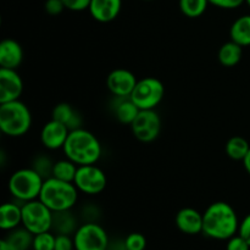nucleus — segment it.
<instances>
[{
	"label": "nucleus",
	"instance_id": "nucleus-1",
	"mask_svg": "<svg viewBox=\"0 0 250 250\" xmlns=\"http://www.w3.org/2000/svg\"><path fill=\"white\" fill-rule=\"evenodd\" d=\"M239 220L229 203L215 202L203 214V233L217 241H229L238 233Z\"/></svg>",
	"mask_w": 250,
	"mask_h": 250
},
{
	"label": "nucleus",
	"instance_id": "nucleus-2",
	"mask_svg": "<svg viewBox=\"0 0 250 250\" xmlns=\"http://www.w3.org/2000/svg\"><path fill=\"white\" fill-rule=\"evenodd\" d=\"M62 150L66 158L77 166L93 165L102 156V144L92 132L77 128L70 132Z\"/></svg>",
	"mask_w": 250,
	"mask_h": 250
},
{
	"label": "nucleus",
	"instance_id": "nucleus-3",
	"mask_svg": "<svg viewBox=\"0 0 250 250\" xmlns=\"http://www.w3.org/2000/svg\"><path fill=\"white\" fill-rule=\"evenodd\" d=\"M77 187L73 182H65L58 178L44 180L38 199L43 202L51 211L71 210L78 200Z\"/></svg>",
	"mask_w": 250,
	"mask_h": 250
},
{
	"label": "nucleus",
	"instance_id": "nucleus-4",
	"mask_svg": "<svg viewBox=\"0 0 250 250\" xmlns=\"http://www.w3.org/2000/svg\"><path fill=\"white\" fill-rule=\"evenodd\" d=\"M31 126V110L24 103L19 99L0 104V129L5 136H24Z\"/></svg>",
	"mask_w": 250,
	"mask_h": 250
},
{
	"label": "nucleus",
	"instance_id": "nucleus-5",
	"mask_svg": "<svg viewBox=\"0 0 250 250\" xmlns=\"http://www.w3.org/2000/svg\"><path fill=\"white\" fill-rule=\"evenodd\" d=\"M44 178L32 167L20 168L9 178V192L20 203H27L39 198Z\"/></svg>",
	"mask_w": 250,
	"mask_h": 250
},
{
	"label": "nucleus",
	"instance_id": "nucleus-6",
	"mask_svg": "<svg viewBox=\"0 0 250 250\" xmlns=\"http://www.w3.org/2000/svg\"><path fill=\"white\" fill-rule=\"evenodd\" d=\"M165 97V85L155 77L138 80L133 92L129 95L132 102L141 110H155Z\"/></svg>",
	"mask_w": 250,
	"mask_h": 250
},
{
	"label": "nucleus",
	"instance_id": "nucleus-7",
	"mask_svg": "<svg viewBox=\"0 0 250 250\" xmlns=\"http://www.w3.org/2000/svg\"><path fill=\"white\" fill-rule=\"evenodd\" d=\"M53 211L39 199L22 204V226L31 233L39 234L51 231Z\"/></svg>",
	"mask_w": 250,
	"mask_h": 250
},
{
	"label": "nucleus",
	"instance_id": "nucleus-8",
	"mask_svg": "<svg viewBox=\"0 0 250 250\" xmlns=\"http://www.w3.org/2000/svg\"><path fill=\"white\" fill-rule=\"evenodd\" d=\"M76 250H109L110 239L106 231L97 222L81 225L73 234Z\"/></svg>",
	"mask_w": 250,
	"mask_h": 250
},
{
	"label": "nucleus",
	"instance_id": "nucleus-9",
	"mask_svg": "<svg viewBox=\"0 0 250 250\" xmlns=\"http://www.w3.org/2000/svg\"><path fill=\"white\" fill-rule=\"evenodd\" d=\"M73 183L81 193L87 195H98L106 188L107 178L104 171L93 164L78 166Z\"/></svg>",
	"mask_w": 250,
	"mask_h": 250
},
{
	"label": "nucleus",
	"instance_id": "nucleus-10",
	"mask_svg": "<svg viewBox=\"0 0 250 250\" xmlns=\"http://www.w3.org/2000/svg\"><path fill=\"white\" fill-rule=\"evenodd\" d=\"M132 134L142 143H151L161 132L160 115L155 110H141L131 125Z\"/></svg>",
	"mask_w": 250,
	"mask_h": 250
},
{
	"label": "nucleus",
	"instance_id": "nucleus-11",
	"mask_svg": "<svg viewBox=\"0 0 250 250\" xmlns=\"http://www.w3.org/2000/svg\"><path fill=\"white\" fill-rule=\"evenodd\" d=\"M137 77L126 68H116L107 75L106 87L114 97H129L136 87Z\"/></svg>",
	"mask_w": 250,
	"mask_h": 250
},
{
	"label": "nucleus",
	"instance_id": "nucleus-12",
	"mask_svg": "<svg viewBox=\"0 0 250 250\" xmlns=\"http://www.w3.org/2000/svg\"><path fill=\"white\" fill-rule=\"evenodd\" d=\"M23 92V81L16 70L0 68V104L19 100Z\"/></svg>",
	"mask_w": 250,
	"mask_h": 250
},
{
	"label": "nucleus",
	"instance_id": "nucleus-13",
	"mask_svg": "<svg viewBox=\"0 0 250 250\" xmlns=\"http://www.w3.org/2000/svg\"><path fill=\"white\" fill-rule=\"evenodd\" d=\"M70 132L71 131L65 125L51 119L42 128L41 142L44 148L49 149V150L62 149Z\"/></svg>",
	"mask_w": 250,
	"mask_h": 250
},
{
	"label": "nucleus",
	"instance_id": "nucleus-14",
	"mask_svg": "<svg viewBox=\"0 0 250 250\" xmlns=\"http://www.w3.org/2000/svg\"><path fill=\"white\" fill-rule=\"evenodd\" d=\"M175 222L182 233L195 236L203 233V214L193 208H183L176 214Z\"/></svg>",
	"mask_w": 250,
	"mask_h": 250
},
{
	"label": "nucleus",
	"instance_id": "nucleus-15",
	"mask_svg": "<svg viewBox=\"0 0 250 250\" xmlns=\"http://www.w3.org/2000/svg\"><path fill=\"white\" fill-rule=\"evenodd\" d=\"M121 7L122 0H92L88 10L95 21L107 23L119 16Z\"/></svg>",
	"mask_w": 250,
	"mask_h": 250
},
{
	"label": "nucleus",
	"instance_id": "nucleus-16",
	"mask_svg": "<svg viewBox=\"0 0 250 250\" xmlns=\"http://www.w3.org/2000/svg\"><path fill=\"white\" fill-rule=\"evenodd\" d=\"M23 61V49L15 39L6 38L0 43V68L17 70Z\"/></svg>",
	"mask_w": 250,
	"mask_h": 250
},
{
	"label": "nucleus",
	"instance_id": "nucleus-17",
	"mask_svg": "<svg viewBox=\"0 0 250 250\" xmlns=\"http://www.w3.org/2000/svg\"><path fill=\"white\" fill-rule=\"evenodd\" d=\"M51 119L65 125L70 131L82 128V117L68 103H59L51 112Z\"/></svg>",
	"mask_w": 250,
	"mask_h": 250
},
{
	"label": "nucleus",
	"instance_id": "nucleus-18",
	"mask_svg": "<svg viewBox=\"0 0 250 250\" xmlns=\"http://www.w3.org/2000/svg\"><path fill=\"white\" fill-rule=\"evenodd\" d=\"M22 225V205L7 202L0 207V229L11 231Z\"/></svg>",
	"mask_w": 250,
	"mask_h": 250
},
{
	"label": "nucleus",
	"instance_id": "nucleus-19",
	"mask_svg": "<svg viewBox=\"0 0 250 250\" xmlns=\"http://www.w3.org/2000/svg\"><path fill=\"white\" fill-rule=\"evenodd\" d=\"M77 219L71 212V210L53 212V224H51V232L56 234H68L73 236L78 229Z\"/></svg>",
	"mask_w": 250,
	"mask_h": 250
},
{
	"label": "nucleus",
	"instance_id": "nucleus-20",
	"mask_svg": "<svg viewBox=\"0 0 250 250\" xmlns=\"http://www.w3.org/2000/svg\"><path fill=\"white\" fill-rule=\"evenodd\" d=\"M117 102L114 104V114L117 121L122 125H129L139 114L141 109L132 102L129 97H115Z\"/></svg>",
	"mask_w": 250,
	"mask_h": 250
},
{
	"label": "nucleus",
	"instance_id": "nucleus-21",
	"mask_svg": "<svg viewBox=\"0 0 250 250\" xmlns=\"http://www.w3.org/2000/svg\"><path fill=\"white\" fill-rule=\"evenodd\" d=\"M33 238L34 234L22 226L9 231V234L4 239L10 250H32Z\"/></svg>",
	"mask_w": 250,
	"mask_h": 250
},
{
	"label": "nucleus",
	"instance_id": "nucleus-22",
	"mask_svg": "<svg viewBox=\"0 0 250 250\" xmlns=\"http://www.w3.org/2000/svg\"><path fill=\"white\" fill-rule=\"evenodd\" d=\"M229 38L241 46H250V15L239 16L229 28Z\"/></svg>",
	"mask_w": 250,
	"mask_h": 250
},
{
	"label": "nucleus",
	"instance_id": "nucleus-23",
	"mask_svg": "<svg viewBox=\"0 0 250 250\" xmlns=\"http://www.w3.org/2000/svg\"><path fill=\"white\" fill-rule=\"evenodd\" d=\"M219 61L225 67H233L238 65L243 56V46L237 44L236 42L229 41L222 44L219 50Z\"/></svg>",
	"mask_w": 250,
	"mask_h": 250
},
{
	"label": "nucleus",
	"instance_id": "nucleus-24",
	"mask_svg": "<svg viewBox=\"0 0 250 250\" xmlns=\"http://www.w3.org/2000/svg\"><path fill=\"white\" fill-rule=\"evenodd\" d=\"M250 146L246 138L241 136H234L227 141L225 150L229 158L236 161H243L246 155L248 154Z\"/></svg>",
	"mask_w": 250,
	"mask_h": 250
},
{
	"label": "nucleus",
	"instance_id": "nucleus-25",
	"mask_svg": "<svg viewBox=\"0 0 250 250\" xmlns=\"http://www.w3.org/2000/svg\"><path fill=\"white\" fill-rule=\"evenodd\" d=\"M78 166L67 158L62 160H58L54 163L53 176L51 177L58 178V180L65 181V182H73L76 177Z\"/></svg>",
	"mask_w": 250,
	"mask_h": 250
},
{
	"label": "nucleus",
	"instance_id": "nucleus-26",
	"mask_svg": "<svg viewBox=\"0 0 250 250\" xmlns=\"http://www.w3.org/2000/svg\"><path fill=\"white\" fill-rule=\"evenodd\" d=\"M209 0H180V10L189 19L200 17L208 9Z\"/></svg>",
	"mask_w": 250,
	"mask_h": 250
},
{
	"label": "nucleus",
	"instance_id": "nucleus-27",
	"mask_svg": "<svg viewBox=\"0 0 250 250\" xmlns=\"http://www.w3.org/2000/svg\"><path fill=\"white\" fill-rule=\"evenodd\" d=\"M53 167H54V161L51 160L49 156L44 155H37L36 158L32 161V168L36 172H38L44 180L50 178L53 176Z\"/></svg>",
	"mask_w": 250,
	"mask_h": 250
},
{
	"label": "nucleus",
	"instance_id": "nucleus-28",
	"mask_svg": "<svg viewBox=\"0 0 250 250\" xmlns=\"http://www.w3.org/2000/svg\"><path fill=\"white\" fill-rule=\"evenodd\" d=\"M55 238L56 234L51 233V231L34 234L32 250H54L55 249Z\"/></svg>",
	"mask_w": 250,
	"mask_h": 250
},
{
	"label": "nucleus",
	"instance_id": "nucleus-29",
	"mask_svg": "<svg viewBox=\"0 0 250 250\" xmlns=\"http://www.w3.org/2000/svg\"><path fill=\"white\" fill-rule=\"evenodd\" d=\"M125 246L127 250H146V238L142 233L133 232L125 238Z\"/></svg>",
	"mask_w": 250,
	"mask_h": 250
},
{
	"label": "nucleus",
	"instance_id": "nucleus-30",
	"mask_svg": "<svg viewBox=\"0 0 250 250\" xmlns=\"http://www.w3.org/2000/svg\"><path fill=\"white\" fill-rule=\"evenodd\" d=\"M54 250H76L73 236H68V234H56L55 249Z\"/></svg>",
	"mask_w": 250,
	"mask_h": 250
},
{
	"label": "nucleus",
	"instance_id": "nucleus-31",
	"mask_svg": "<svg viewBox=\"0 0 250 250\" xmlns=\"http://www.w3.org/2000/svg\"><path fill=\"white\" fill-rule=\"evenodd\" d=\"M226 250H250V246L246 239L236 234L227 241Z\"/></svg>",
	"mask_w": 250,
	"mask_h": 250
},
{
	"label": "nucleus",
	"instance_id": "nucleus-32",
	"mask_svg": "<svg viewBox=\"0 0 250 250\" xmlns=\"http://www.w3.org/2000/svg\"><path fill=\"white\" fill-rule=\"evenodd\" d=\"M44 9H45L46 14L56 16V15H60L66 7L62 0H46L45 4H44Z\"/></svg>",
	"mask_w": 250,
	"mask_h": 250
},
{
	"label": "nucleus",
	"instance_id": "nucleus-33",
	"mask_svg": "<svg viewBox=\"0 0 250 250\" xmlns=\"http://www.w3.org/2000/svg\"><path fill=\"white\" fill-rule=\"evenodd\" d=\"M92 0H62L66 9L71 11H84L89 9V5Z\"/></svg>",
	"mask_w": 250,
	"mask_h": 250
},
{
	"label": "nucleus",
	"instance_id": "nucleus-34",
	"mask_svg": "<svg viewBox=\"0 0 250 250\" xmlns=\"http://www.w3.org/2000/svg\"><path fill=\"white\" fill-rule=\"evenodd\" d=\"M209 2L214 6L225 10H233L239 7L246 2V0H209Z\"/></svg>",
	"mask_w": 250,
	"mask_h": 250
},
{
	"label": "nucleus",
	"instance_id": "nucleus-35",
	"mask_svg": "<svg viewBox=\"0 0 250 250\" xmlns=\"http://www.w3.org/2000/svg\"><path fill=\"white\" fill-rule=\"evenodd\" d=\"M238 234L242 237V238L246 239L250 246V214L247 215V216L239 222Z\"/></svg>",
	"mask_w": 250,
	"mask_h": 250
},
{
	"label": "nucleus",
	"instance_id": "nucleus-36",
	"mask_svg": "<svg viewBox=\"0 0 250 250\" xmlns=\"http://www.w3.org/2000/svg\"><path fill=\"white\" fill-rule=\"evenodd\" d=\"M243 166H244V168H246L247 172L250 175V149H249L248 154L246 155V158L243 159Z\"/></svg>",
	"mask_w": 250,
	"mask_h": 250
},
{
	"label": "nucleus",
	"instance_id": "nucleus-37",
	"mask_svg": "<svg viewBox=\"0 0 250 250\" xmlns=\"http://www.w3.org/2000/svg\"><path fill=\"white\" fill-rule=\"evenodd\" d=\"M0 250H10L9 246H7V243L5 239H1V241H0Z\"/></svg>",
	"mask_w": 250,
	"mask_h": 250
},
{
	"label": "nucleus",
	"instance_id": "nucleus-38",
	"mask_svg": "<svg viewBox=\"0 0 250 250\" xmlns=\"http://www.w3.org/2000/svg\"><path fill=\"white\" fill-rule=\"evenodd\" d=\"M246 2H247V5L250 7V0H246Z\"/></svg>",
	"mask_w": 250,
	"mask_h": 250
},
{
	"label": "nucleus",
	"instance_id": "nucleus-39",
	"mask_svg": "<svg viewBox=\"0 0 250 250\" xmlns=\"http://www.w3.org/2000/svg\"><path fill=\"white\" fill-rule=\"evenodd\" d=\"M144 1H154V0H144Z\"/></svg>",
	"mask_w": 250,
	"mask_h": 250
}]
</instances>
